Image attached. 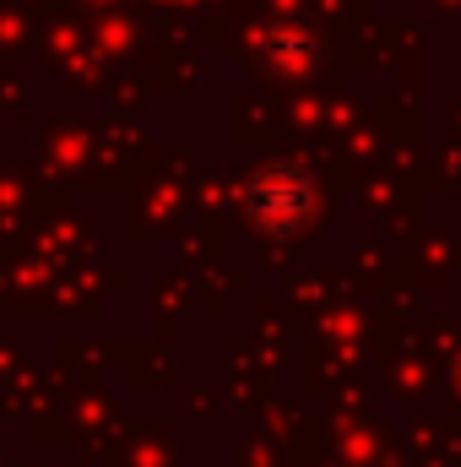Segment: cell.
<instances>
[{"instance_id":"1","label":"cell","mask_w":461,"mask_h":467,"mask_svg":"<svg viewBox=\"0 0 461 467\" xmlns=\"http://www.w3.org/2000/svg\"><path fill=\"white\" fill-rule=\"evenodd\" d=\"M244 207L255 218V229L277 234H299L315 213V180L299 169V163H261L250 180H244Z\"/></svg>"},{"instance_id":"2","label":"cell","mask_w":461,"mask_h":467,"mask_svg":"<svg viewBox=\"0 0 461 467\" xmlns=\"http://www.w3.org/2000/svg\"><path fill=\"white\" fill-rule=\"evenodd\" d=\"M456 386H461V358H456Z\"/></svg>"}]
</instances>
